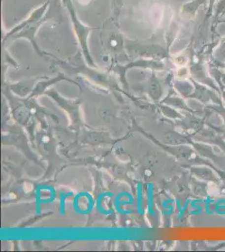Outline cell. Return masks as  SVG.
I'll list each match as a JSON object with an SVG mask.
<instances>
[{
  "instance_id": "cell-1",
  "label": "cell",
  "mask_w": 225,
  "mask_h": 252,
  "mask_svg": "<svg viewBox=\"0 0 225 252\" xmlns=\"http://www.w3.org/2000/svg\"><path fill=\"white\" fill-rule=\"evenodd\" d=\"M100 41L102 47L108 52L117 53L122 52L123 47H126L123 34L120 32L118 20L108 19L105 20L102 26V31L100 33Z\"/></svg>"
},
{
  "instance_id": "cell-2",
  "label": "cell",
  "mask_w": 225,
  "mask_h": 252,
  "mask_svg": "<svg viewBox=\"0 0 225 252\" xmlns=\"http://www.w3.org/2000/svg\"><path fill=\"white\" fill-rule=\"evenodd\" d=\"M63 2L65 3L67 9H68L70 14H71V20L74 25L75 30L77 32V37L79 40L80 45L83 48L86 55L89 54L88 53V44H87V39H88V35H89V32L91 31V28H88L86 26H83V24L80 22L79 20H77V16L75 15V10L73 7L71 5V1L70 0H63Z\"/></svg>"
},
{
  "instance_id": "cell-3",
  "label": "cell",
  "mask_w": 225,
  "mask_h": 252,
  "mask_svg": "<svg viewBox=\"0 0 225 252\" xmlns=\"http://www.w3.org/2000/svg\"><path fill=\"white\" fill-rule=\"evenodd\" d=\"M205 2H207V0H194L191 3H187L183 6V11L188 15H194V13L198 9V7Z\"/></svg>"
},
{
  "instance_id": "cell-4",
  "label": "cell",
  "mask_w": 225,
  "mask_h": 252,
  "mask_svg": "<svg viewBox=\"0 0 225 252\" xmlns=\"http://www.w3.org/2000/svg\"><path fill=\"white\" fill-rule=\"evenodd\" d=\"M124 4V0H112V5L114 10V18L118 20Z\"/></svg>"
},
{
  "instance_id": "cell-5",
  "label": "cell",
  "mask_w": 225,
  "mask_h": 252,
  "mask_svg": "<svg viewBox=\"0 0 225 252\" xmlns=\"http://www.w3.org/2000/svg\"><path fill=\"white\" fill-rule=\"evenodd\" d=\"M219 48L217 49L216 57L217 58L223 59L225 58V37L223 38L220 41V46H218Z\"/></svg>"
},
{
  "instance_id": "cell-6",
  "label": "cell",
  "mask_w": 225,
  "mask_h": 252,
  "mask_svg": "<svg viewBox=\"0 0 225 252\" xmlns=\"http://www.w3.org/2000/svg\"><path fill=\"white\" fill-rule=\"evenodd\" d=\"M215 3H216V0H208V9L207 14H206V20L212 15Z\"/></svg>"
}]
</instances>
